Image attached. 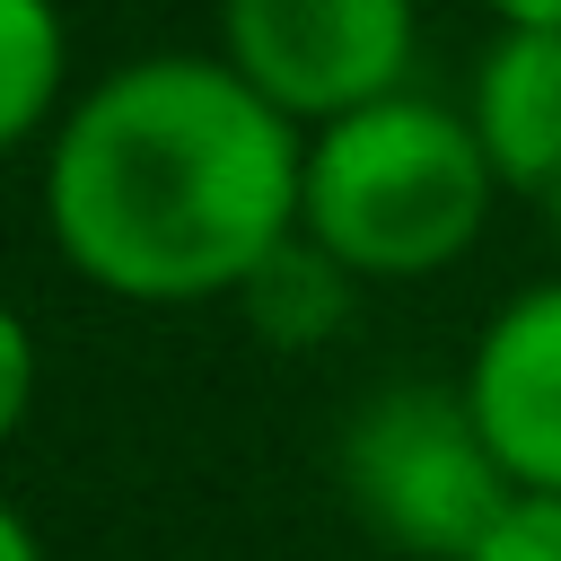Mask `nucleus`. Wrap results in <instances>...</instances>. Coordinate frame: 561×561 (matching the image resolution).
<instances>
[{"label":"nucleus","mask_w":561,"mask_h":561,"mask_svg":"<svg viewBox=\"0 0 561 561\" xmlns=\"http://www.w3.org/2000/svg\"><path fill=\"white\" fill-rule=\"evenodd\" d=\"M491 193L500 167L473 140L465 105L403 88L307 131L298 237H316L351 280H430L473 254Z\"/></svg>","instance_id":"obj_2"},{"label":"nucleus","mask_w":561,"mask_h":561,"mask_svg":"<svg viewBox=\"0 0 561 561\" xmlns=\"http://www.w3.org/2000/svg\"><path fill=\"white\" fill-rule=\"evenodd\" d=\"M543 219H552V245H561V184L543 193Z\"/></svg>","instance_id":"obj_13"},{"label":"nucleus","mask_w":561,"mask_h":561,"mask_svg":"<svg viewBox=\"0 0 561 561\" xmlns=\"http://www.w3.org/2000/svg\"><path fill=\"white\" fill-rule=\"evenodd\" d=\"M70 114V18L53 0H0V140H53Z\"/></svg>","instance_id":"obj_7"},{"label":"nucleus","mask_w":561,"mask_h":561,"mask_svg":"<svg viewBox=\"0 0 561 561\" xmlns=\"http://www.w3.org/2000/svg\"><path fill=\"white\" fill-rule=\"evenodd\" d=\"M351 272L316 245V237H289L237 298H245V316H254V333L263 342H280V351H307V342H333L342 333V316H351Z\"/></svg>","instance_id":"obj_8"},{"label":"nucleus","mask_w":561,"mask_h":561,"mask_svg":"<svg viewBox=\"0 0 561 561\" xmlns=\"http://www.w3.org/2000/svg\"><path fill=\"white\" fill-rule=\"evenodd\" d=\"M35 403V333L26 316H0V430H18Z\"/></svg>","instance_id":"obj_10"},{"label":"nucleus","mask_w":561,"mask_h":561,"mask_svg":"<svg viewBox=\"0 0 561 561\" xmlns=\"http://www.w3.org/2000/svg\"><path fill=\"white\" fill-rule=\"evenodd\" d=\"M500 26H552L561 35V0H482Z\"/></svg>","instance_id":"obj_11"},{"label":"nucleus","mask_w":561,"mask_h":561,"mask_svg":"<svg viewBox=\"0 0 561 561\" xmlns=\"http://www.w3.org/2000/svg\"><path fill=\"white\" fill-rule=\"evenodd\" d=\"M456 386H465L500 473L517 482V500H561V272L517 289L482 324Z\"/></svg>","instance_id":"obj_5"},{"label":"nucleus","mask_w":561,"mask_h":561,"mask_svg":"<svg viewBox=\"0 0 561 561\" xmlns=\"http://www.w3.org/2000/svg\"><path fill=\"white\" fill-rule=\"evenodd\" d=\"M333 465L368 535L412 561H473L491 526L517 508V482L500 473L465 386H430V377H386L342 421Z\"/></svg>","instance_id":"obj_3"},{"label":"nucleus","mask_w":561,"mask_h":561,"mask_svg":"<svg viewBox=\"0 0 561 561\" xmlns=\"http://www.w3.org/2000/svg\"><path fill=\"white\" fill-rule=\"evenodd\" d=\"M307 131L219 53H140L70 96L44 140L35 210L53 254L105 298H237L289 237Z\"/></svg>","instance_id":"obj_1"},{"label":"nucleus","mask_w":561,"mask_h":561,"mask_svg":"<svg viewBox=\"0 0 561 561\" xmlns=\"http://www.w3.org/2000/svg\"><path fill=\"white\" fill-rule=\"evenodd\" d=\"M0 561H44V543H35V517H26V508H9V517H0Z\"/></svg>","instance_id":"obj_12"},{"label":"nucleus","mask_w":561,"mask_h":561,"mask_svg":"<svg viewBox=\"0 0 561 561\" xmlns=\"http://www.w3.org/2000/svg\"><path fill=\"white\" fill-rule=\"evenodd\" d=\"M473 561H561V500H517Z\"/></svg>","instance_id":"obj_9"},{"label":"nucleus","mask_w":561,"mask_h":561,"mask_svg":"<svg viewBox=\"0 0 561 561\" xmlns=\"http://www.w3.org/2000/svg\"><path fill=\"white\" fill-rule=\"evenodd\" d=\"M219 61L298 131H324L412 88V0H219Z\"/></svg>","instance_id":"obj_4"},{"label":"nucleus","mask_w":561,"mask_h":561,"mask_svg":"<svg viewBox=\"0 0 561 561\" xmlns=\"http://www.w3.org/2000/svg\"><path fill=\"white\" fill-rule=\"evenodd\" d=\"M465 123L491 149L508 193H552L561 184V35L552 26H500L473 61Z\"/></svg>","instance_id":"obj_6"}]
</instances>
